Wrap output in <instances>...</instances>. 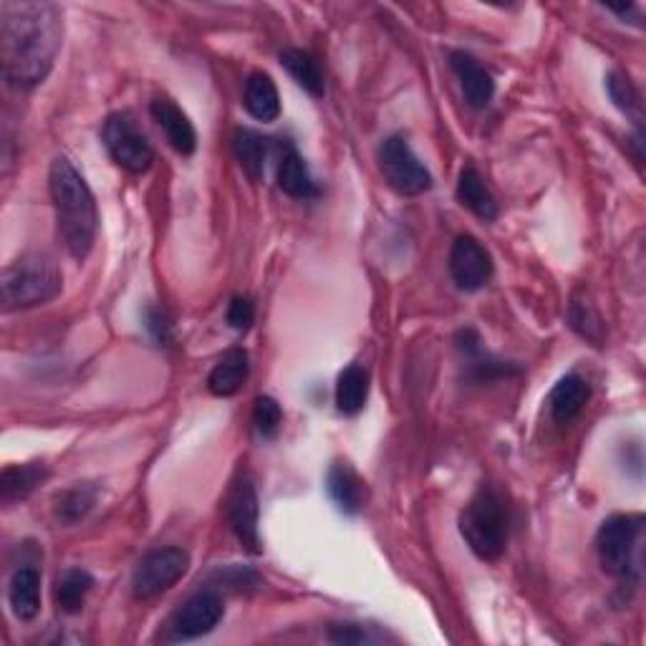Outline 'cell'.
Instances as JSON below:
<instances>
[{
	"label": "cell",
	"instance_id": "2e32d148",
	"mask_svg": "<svg viewBox=\"0 0 646 646\" xmlns=\"http://www.w3.org/2000/svg\"><path fill=\"white\" fill-rule=\"evenodd\" d=\"M250 371L248 351L246 349H230L223 354V359L215 363V369L207 376V390L215 397H236L242 390Z\"/></svg>",
	"mask_w": 646,
	"mask_h": 646
},
{
	"label": "cell",
	"instance_id": "83f0119b",
	"mask_svg": "<svg viewBox=\"0 0 646 646\" xmlns=\"http://www.w3.org/2000/svg\"><path fill=\"white\" fill-rule=\"evenodd\" d=\"M606 92H609L613 107H617L626 119H632L636 132L642 134L644 104L632 81H629L624 74H617V71H613V74H609V79H606Z\"/></svg>",
	"mask_w": 646,
	"mask_h": 646
},
{
	"label": "cell",
	"instance_id": "ffe728a7",
	"mask_svg": "<svg viewBox=\"0 0 646 646\" xmlns=\"http://www.w3.org/2000/svg\"><path fill=\"white\" fill-rule=\"evenodd\" d=\"M588 382L578 374H565L559 384L553 386L548 404H551V415L559 424H569L571 419L581 415V409L586 407L588 402Z\"/></svg>",
	"mask_w": 646,
	"mask_h": 646
},
{
	"label": "cell",
	"instance_id": "5bb4252c",
	"mask_svg": "<svg viewBox=\"0 0 646 646\" xmlns=\"http://www.w3.org/2000/svg\"><path fill=\"white\" fill-rule=\"evenodd\" d=\"M450 67L459 79V88H463L465 101L472 109H484L495 96V81H492L490 71L480 67L478 59H472L465 51H452L450 53Z\"/></svg>",
	"mask_w": 646,
	"mask_h": 646
},
{
	"label": "cell",
	"instance_id": "4316f807",
	"mask_svg": "<svg viewBox=\"0 0 646 646\" xmlns=\"http://www.w3.org/2000/svg\"><path fill=\"white\" fill-rule=\"evenodd\" d=\"M96 498H99V490L96 484H74V488L63 490L59 498H56V518L63 525H76L86 518L88 513L94 511Z\"/></svg>",
	"mask_w": 646,
	"mask_h": 646
},
{
	"label": "cell",
	"instance_id": "d4e9b609",
	"mask_svg": "<svg viewBox=\"0 0 646 646\" xmlns=\"http://www.w3.org/2000/svg\"><path fill=\"white\" fill-rule=\"evenodd\" d=\"M232 149L240 162L242 172L250 177V182H261L265 172V157H268V144L253 129H238L232 136Z\"/></svg>",
	"mask_w": 646,
	"mask_h": 646
},
{
	"label": "cell",
	"instance_id": "d6986e66",
	"mask_svg": "<svg viewBox=\"0 0 646 646\" xmlns=\"http://www.w3.org/2000/svg\"><path fill=\"white\" fill-rule=\"evenodd\" d=\"M246 111L258 121H276L280 117V96L273 79L263 71H255L246 81V96H242Z\"/></svg>",
	"mask_w": 646,
	"mask_h": 646
},
{
	"label": "cell",
	"instance_id": "9c48e42d",
	"mask_svg": "<svg viewBox=\"0 0 646 646\" xmlns=\"http://www.w3.org/2000/svg\"><path fill=\"white\" fill-rule=\"evenodd\" d=\"M225 617V601L217 588H202L190 596L169 621V639L192 642L213 632Z\"/></svg>",
	"mask_w": 646,
	"mask_h": 646
},
{
	"label": "cell",
	"instance_id": "8992f818",
	"mask_svg": "<svg viewBox=\"0 0 646 646\" xmlns=\"http://www.w3.org/2000/svg\"><path fill=\"white\" fill-rule=\"evenodd\" d=\"M379 167H382V175L390 182V188L404 198L424 195L432 188L430 169L422 165V159L411 152L409 142L399 134L386 136L382 142V147H379Z\"/></svg>",
	"mask_w": 646,
	"mask_h": 646
},
{
	"label": "cell",
	"instance_id": "44dd1931",
	"mask_svg": "<svg viewBox=\"0 0 646 646\" xmlns=\"http://www.w3.org/2000/svg\"><path fill=\"white\" fill-rule=\"evenodd\" d=\"M48 478L44 463L11 465L0 472V500L3 505H13L19 500H26L40 482Z\"/></svg>",
	"mask_w": 646,
	"mask_h": 646
},
{
	"label": "cell",
	"instance_id": "f546056e",
	"mask_svg": "<svg viewBox=\"0 0 646 646\" xmlns=\"http://www.w3.org/2000/svg\"><path fill=\"white\" fill-rule=\"evenodd\" d=\"M569 321H571V326L576 328L581 336L588 338V342H594V344H599V342H601V334H603L601 319L596 316L594 309H591V306H588V303L573 301L571 313H569Z\"/></svg>",
	"mask_w": 646,
	"mask_h": 646
},
{
	"label": "cell",
	"instance_id": "5b68a950",
	"mask_svg": "<svg viewBox=\"0 0 646 646\" xmlns=\"http://www.w3.org/2000/svg\"><path fill=\"white\" fill-rule=\"evenodd\" d=\"M644 530L642 515H611L601 523L596 536V553L601 569L613 578L639 581V540Z\"/></svg>",
	"mask_w": 646,
	"mask_h": 646
},
{
	"label": "cell",
	"instance_id": "603a6c76",
	"mask_svg": "<svg viewBox=\"0 0 646 646\" xmlns=\"http://www.w3.org/2000/svg\"><path fill=\"white\" fill-rule=\"evenodd\" d=\"M457 200L484 223H492L498 217V202L475 167H465L463 172H459Z\"/></svg>",
	"mask_w": 646,
	"mask_h": 646
},
{
	"label": "cell",
	"instance_id": "6da1fadb",
	"mask_svg": "<svg viewBox=\"0 0 646 646\" xmlns=\"http://www.w3.org/2000/svg\"><path fill=\"white\" fill-rule=\"evenodd\" d=\"M63 23L53 3L3 0L0 3V63L15 88H34L51 74L61 48Z\"/></svg>",
	"mask_w": 646,
	"mask_h": 646
},
{
	"label": "cell",
	"instance_id": "7402d4cb",
	"mask_svg": "<svg viewBox=\"0 0 646 646\" xmlns=\"http://www.w3.org/2000/svg\"><path fill=\"white\" fill-rule=\"evenodd\" d=\"M369 371L361 363H351L346 367L336 379V409L346 417L359 415L367 407L369 399Z\"/></svg>",
	"mask_w": 646,
	"mask_h": 646
},
{
	"label": "cell",
	"instance_id": "484cf974",
	"mask_svg": "<svg viewBox=\"0 0 646 646\" xmlns=\"http://www.w3.org/2000/svg\"><path fill=\"white\" fill-rule=\"evenodd\" d=\"M94 588V576L84 569H69L56 581L53 599L63 613H79L84 609L88 591Z\"/></svg>",
	"mask_w": 646,
	"mask_h": 646
},
{
	"label": "cell",
	"instance_id": "d6a6232c",
	"mask_svg": "<svg viewBox=\"0 0 646 646\" xmlns=\"http://www.w3.org/2000/svg\"><path fill=\"white\" fill-rule=\"evenodd\" d=\"M255 321V303L248 296H236L228 306V323L236 331H248Z\"/></svg>",
	"mask_w": 646,
	"mask_h": 646
},
{
	"label": "cell",
	"instance_id": "9a60e30c",
	"mask_svg": "<svg viewBox=\"0 0 646 646\" xmlns=\"http://www.w3.org/2000/svg\"><path fill=\"white\" fill-rule=\"evenodd\" d=\"M328 498L344 515H359L367 507V482L349 463H334L326 475Z\"/></svg>",
	"mask_w": 646,
	"mask_h": 646
},
{
	"label": "cell",
	"instance_id": "f1b7e54d",
	"mask_svg": "<svg viewBox=\"0 0 646 646\" xmlns=\"http://www.w3.org/2000/svg\"><path fill=\"white\" fill-rule=\"evenodd\" d=\"M253 424L263 440H273L283 424L280 404L273 397H258L253 407Z\"/></svg>",
	"mask_w": 646,
	"mask_h": 646
},
{
	"label": "cell",
	"instance_id": "ba28073f",
	"mask_svg": "<svg viewBox=\"0 0 646 646\" xmlns=\"http://www.w3.org/2000/svg\"><path fill=\"white\" fill-rule=\"evenodd\" d=\"M190 569V553L182 548H159L144 555L132 576V594L140 601H152L169 591Z\"/></svg>",
	"mask_w": 646,
	"mask_h": 646
},
{
	"label": "cell",
	"instance_id": "3957f363",
	"mask_svg": "<svg viewBox=\"0 0 646 646\" xmlns=\"http://www.w3.org/2000/svg\"><path fill=\"white\" fill-rule=\"evenodd\" d=\"M63 278L59 265L44 253H28L8 265L0 278L3 311L34 309L61 294Z\"/></svg>",
	"mask_w": 646,
	"mask_h": 646
},
{
	"label": "cell",
	"instance_id": "ac0fdd59",
	"mask_svg": "<svg viewBox=\"0 0 646 646\" xmlns=\"http://www.w3.org/2000/svg\"><path fill=\"white\" fill-rule=\"evenodd\" d=\"M278 188L286 192L288 198L296 200L316 198V182H313L309 165L298 155L294 144H286V149H283V155L278 159Z\"/></svg>",
	"mask_w": 646,
	"mask_h": 646
},
{
	"label": "cell",
	"instance_id": "30bf717a",
	"mask_svg": "<svg viewBox=\"0 0 646 646\" xmlns=\"http://www.w3.org/2000/svg\"><path fill=\"white\" fill-rule=\"evenodd\" d=\"M450 276L465 294H475L492 278V258L472 236H459L450 250Z\"/></svg>",
	"mask_w": 646,
	"mask_h": 646
},
{
	"label": "cell",
	"instance_id": "52a82bcc",
	"mask_svg": "<svg viewBox=\"0 0 646 646\" xmlns=\"http://www.w3.org/2000/svg\"><path fill=\"white\" fill-rule=\"evenodd\" d=\"M101 140L107 144L111 159L132 175H144L155 162V149L129 111H117L104 121Z\"/></svg>",
	"mask_w": 646,
	"mask_h": 646
},
{
	"label": "cell",
	"instance_id": "8fae6325",
	"mask_svg": "<svg viewBox=\"0 0 646 646\" xmlns=\"http://www.w3.org/2000/svg\"><path fill=\"white\" fill-rule=\"evenodd\" d=\"M258 492L250 478H238L232 482L230 495H228V521L230 528L236 533V538L246 546L248 553H261V530H258Z\"/></svg>",
	"mask_w": 646,
	"mask_h": 646
},
{
	"label": "cell",
	"instance_id": "cb8c5ba5",
	"mask_svg": "<svg viewBox=\"0 0 646 646\" xmlns=\"http://www.w3.org/2000/svg\"><path fill=\"white\" fill-rule=\"evenodd\" d=\"M280 67L288 71L290 76L303 92H309L311 96H323L326 94V81H323V71L319 67V61L313 59L311 53L301 51V48H286V51L278 53Z\"/></svg>",
	"mask_w": 646,
	"mask_h": 646
},
{
	"label": "cell",
	"instance_id": "e0dca14e",
	"mask_svg": "<svg viewBox=\"0 0 646 646\" xmlns=\"http://www.w3.org/2000/svg\"><path fill=\"white\" fill-rule=\"evenodd\" d=\"M8 601L15 619L34 621L40 611V576L34 565H21L8 584Z\"/></svg>",
	"mask_w": 646,
	"mask_h": 646
},
{
	"label": "cell",
	"instance_id": "7c38bea8",
	"mask_svg": "<svg viewBox=\"0 0 646 646\" xmlns=\"http://www.w3.org/2000/svg\"><path fill=\"white\" fill-rule=\"evenodd\" d=\"M457 351L463 354L465 359V376L475 384H484L492 382V379L507 376V374H518V367H511L507 361H500L495 357H490L488 351L482 349L480 334L475 328H465L457 334Z\"/></svg>",
	"mask_w": 646,
	"mask_h": 646
},
{
	"label": "cell",
	"instance_id": "836d02e7",
	"mask_svg": "<svg viewBox=\"0 0 646 646\" xmlns=\"http://www.w3.org/2000/svg\"><path fill=\"white\" fill-rule=\"evenodd\" d=\"M147 328H149V334L157 338L159 344H165V342H169V321H167V316L162 311H157V309H149L147 311Z\"/></svg>",
	"mask_w": 646,
	"mask_h": 646
},
{
	"label": "cell",
	"instance_id": "7a4b0ae2",
	"mask_svg": "<svg viewBox=\"0 0 646 646\" xmlns=\"http://www.w3.org/2000/svg\"><path fill=\"white\" fill-rule=\"evenodd\" d=\"M48 188H51L59 240L74 261H86L96 240V225H99L92 190L67 157L53 159Z\"/></svg>",
	"mask_w": 646,
	"mask_h": 646
},
{
	"label": "cell",
	"instance_id": "1f68e13d",
	"mask_svg": "<svg viewBox=\"0 0 646 646\" xmlns=\"http://www.w3.org/2000/svg\"><path fill=\"white\" fill-rule=\"evenodd\" d=\"M328 642L338 646L349 644H374L376 636H371L367 629L359 624H334L328 626Z\"/></svg>",
	"mask_w": 646,
	"mask_h": 646
},
{
	"label": "cell",
	"instance_id": "4fadbf2b",
	"mask_svg": "<svg viewBox=\"0 0 646 646\" xmlns=\"http://www.w3.org/2000/svg\"><path fill=\"white\" fill-rule=\"evenodd\" d=\"M149 115L157 121V127L165 132L169 147L180 152L182 157H190L198 149V132L192 127L188 115L169 99H155L149 104Z\"/></svg>",
	"mask_w": 646,
	"mask_h": 646
},
{
	"label": "cell",
	"instance_id": "277c9868",
	"mask_svg": "<svg viewBox=\"0 0 646 646\" xmlns=\"http://www.w3.org/2000/svg\"><path fill=\"white\" fill-rule=\"evenodd\" d=\"M459 533L480 561H498L507 546V513L495 490L480 488L459 515Z\"/></svg>",
	"mask_w": 646,
	"mask_h": 646
},
{
	"label": "cell",
	"instance_id": "4dcf8cb0",
	"mask_svg": "<svg viewBox=\"0 0 646 646\" xmlns=\"http://www.w3.org/2000/svg\"><path fill=\"white\" fill-rule=\"evenodd\" d=\"M217 584L225 588H232V591H248V588H258L261 578L255 576L253 571L240 569V565H232V569H220L215 573Z\"/></svg>",
	"mask_w": 646,
	"mask_h": 646
}]
</instances>
